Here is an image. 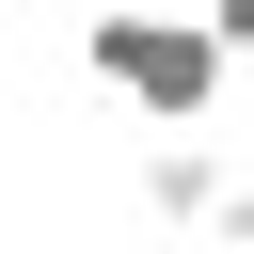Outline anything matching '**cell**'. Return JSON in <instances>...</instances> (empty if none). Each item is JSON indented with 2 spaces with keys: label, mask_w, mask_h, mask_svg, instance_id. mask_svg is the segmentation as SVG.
I'll use <instances>...</instances> for the list:
<instances>
[{
  "label": "cell",
  "mask_w": 254,
  "mask_h": 254,
  "mask_svg": "<svg viewBox=\"0 0 254 254\" xmlns=\"http://www.w3.org/2000/svg\"><path fill=\"white\" fill-rule=\"evenodd\" d=\"M79 64H95L143 127H175V143H206V111H222V79H238L222 32H190L175 0H95V16H79Z\"/></svg>",
  "instance_id": "cell-1"
},
{
  "label": "cell",
  "mask_w": 254,
  "mask_h": 254,
  "mask_svg": "<svg viewBox=\"0 0 254 254\" xmlns=\"http://www.w3.org/2000/svg\"><path fill=\"white\" fill-rule=\"evenodd\" d=\"M222 190H238L222 143H143V206H159V222H222Z\"/></svg>",
  "instance_id": "cell-2"
},
{
  "label": "cell",
  "mask_w": 254,
  "mask_h": 254,
  "mask_svg": "<svg viewBox=\"0 0 254 254\" xmlns=\"http://www.w3.org/2000/svg\"><path fill=\"white\" fill-rule=\"evenodd\" d=\"M175 16H190V32H222V64L254 48V0H175Z\"/></svg>",
  "instance_id": "cell-3"
},
{
  "label": "cell",
  "mask_w": 254,
  "mask_h": 254,
  "mask_svg": "<svg viewBox=\"0 0 254 254\" xmlns=\"http://www.w3.org/2000/svg\"><path fill=\"white\" fill-rule=\"evenodd\" d=\"M206 238H222V254H254V175L222 190V222H206Z\"/></svg>",
  "instance_id": "cell-4"
}]
</instances>
